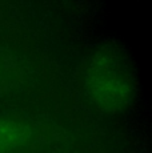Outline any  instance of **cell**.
Returning <instances> with one entry per match:
<instances>
[{"instance_id":"6da1fadb","label":"cell","mask_w":152,"mask_h":153,"mask_svg":"<svg viewBox=\"0 0 152 153\" xmlns=\"http://www.w3.org/2000/svg\"><path fill=\"white\" fill-rule=\"evenodd\" d=\"M89 87L92 96L99 102L112 107L120 104L128 91V84L121 73L113 67H99L91 75Z\"/></svg>"},{"instance_id":"3957f363","label":"cell","mask_w":152,"mask_h":153,"mask_svg":"<svg viewBox=\"0 0 152 153\" xmlns=\"http://www.w3.org/2000/svg\"><path fill=\"white\" fill-rule=\"evenodd\" d=\"M0 77H1V65H0Z\"/></svg>"},{"instance_id":"7a4b0ae2","label":"cell","mask_w":152,"mask_h":153,"mask_svg":"<svg viewBox=\"0 0 152 153\" xmlns=\"http://www.w3.org/2000/svg\"><path fill=\"white\" fill-rule=\"evenodd\" d=\"M31 139V128L16 119L0 117V153H12Z\"/></svg>"}]
</instances>
